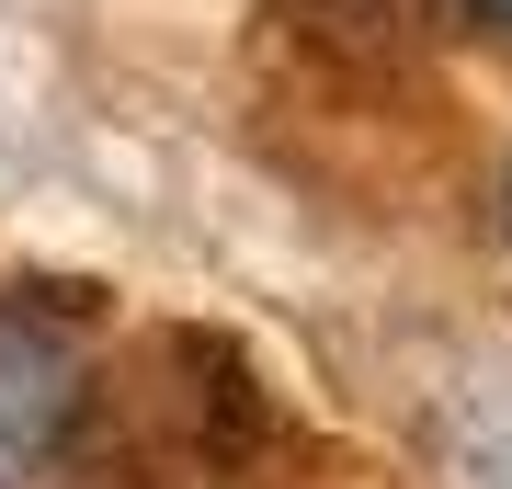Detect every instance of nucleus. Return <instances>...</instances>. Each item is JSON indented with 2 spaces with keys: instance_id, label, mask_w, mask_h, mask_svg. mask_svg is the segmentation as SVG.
Listing matches in <instances>:
<instances>
[{
  "instance_id": "nucleus-1",
  "label": "nucleus",
  "mask_w": 512,
  "mask_h": 489,
  "mask_svg": "<svg viewBox=\"0 0 512 489\" xmlns=\"http://www.w3.org/2000/svg\"><path fill=\"white\" fill-rule=\"evenodd\" d=\"M478 12H490V23H512V0H478Z\"/></svg>"
},
{
  "instance_id": "nucleus-2",
  "label": "nucleus",
  "mask_w": 512,
  "mask_h": 489,
  "mask_svg": "<svg viewBox=\"0 0 512 489\" xmlns=\"http://www.w3.org/2000/svg\"><path fill=\"white\" fill-rule=\"evenodd\" d=\"M501 217H512V171H501Z\"/></svg>"
}]
</instances>
